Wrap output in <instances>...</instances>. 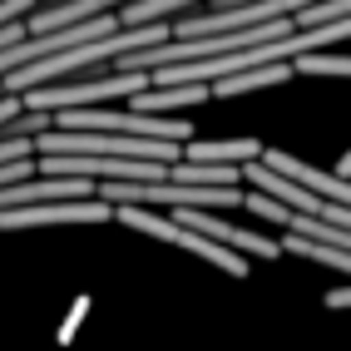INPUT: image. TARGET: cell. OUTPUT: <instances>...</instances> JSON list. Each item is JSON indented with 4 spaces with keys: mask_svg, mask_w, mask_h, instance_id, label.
I'll return each mask as SVG.
<instances>
[{
    "mask_svg": "<svg viewBox=\"0 0 351 351\" xmlns=\"http://www.w3.org/2000/svg\"><path fill=\"white\" fill-rule=\"evenodd\" d=\"M247 213H257V218H267V223H282V228H292V218H297V208H287L282 198H272V193H247Z\"/></svg>",
    "mask_w": 351,
    "mask_h": 351,
    "instance_id": "obj_13",
    "label": "cell"
},
{
    "mask_svg": "<svg viewBox=\"0 0 351 351\" xmlns=\"http://www.w3.org/2000/svg\"><path fill=\"white\" fill-rule=\"evenodd\" d=\"M173 213H178V223H183V228H193V232H208V238L228 243L232 252H257L263 263H272V257H282V243L263 238V232H243V228L223 223L218 213H203V208H173Z\"/></svg>",
    "mask_w": 351,
    "mask_h": 351,
    "instance_id": "obj_5",
    "label": "cell"
},
{
    "mask_svg": "<svg viewBox=\"0 0 351 351\" xmlns=\"http://www.w3.org/2000/svg\"><path fill=\"white\" fill-rule=\"evenodd\" d=\"M119 223H124V228H134V232H149V238H158V243L189 247V252L208 257L213 267H223L228 277H247V263H243V252H232L228 243L208 238V232H193V228H183L178 218L169 223V218H154L149 208H119Z\"/></svg>",
    "mask_w": 351,
    "mask_h": 351,
    "instance_id": "obj_2",
    "label": "cell"
},
{
    "mask_svg": "<svg viewBox=\"0 0 351 351\" xmlns=\"http://www.w3.org/2000/svg\"><path fill=\"white\" fill-rule=\"evenodd\" d=\"M292 75H297L292 60H282V64H263V69H247V75H228V80H218L213 95H218V99H232V95H247V89L282 84V80H292Z\"/></svg>",
    "mask_w": 351,
    "mask_h": 351,
    "instance_id": "obj_9",
    "label": "cell"
},
{
    "mask_svg": "<svg viewBox=\"0 0 351 351\" xmlns=\"http://www.w3.org/2000/svg\"><path fill=\"white\" fill-rule=\"evenodd\" d=\"M198 0H134V5L119 10L124 25H154V20H173L178 10H193Z\"/></svg>",
    "mask_w": 351,
    "mask_h": 351,
    "instance_id": "obj_11",
    "label": "cell"
},
{
    "mask_svg": "<svg viewBox=\"0 0 351 351\" xmlns=\"http://www.w3.org/2000/svg\"><path fill=\"white\" fill-rule=\"evenodd\" d=\"M332 20H351V0H322V5H312V10L297 15V25L312 30V25H332Z\"/></svg>",
    "mask_w": 351,
    "mask_h": 351,
    "instance_id": "obj_14",
    "label": "cell"
},
{
    "mask_svg": "<svg viewBox=\"0 0 351 351\" xmlns=\"http://www.w3.org/2000/svg\"><path fill=\"white\" fill-rule=\"evenodd\" d=\"M30 173H35L30 158H15V163H5V169H0V178H5V183H30Z\"/></svg>",
    "mask_w": 351,
    "mask_h": 351,
    "instance_id": "obj_16",
    "label": "cell"
},
{
    "mask_svg": "<svg viewBox=\"0 0 351 351\" xmlns=\"http://www.w3.org/2000/svg\"><path fill=\"white\" fill-rule=\"evenodd\" d=\"M263 163H267V169H277L282 178L302 183V189H312V193H322V198H332V203H346V208H351V178H341V173H322V169H312V163H302L297 154H282V149H267Z\"/></svg>",
    "mask_w": 351,
    "mask_h": 351,
    "instance_id": "obj_6",
    "label": "cell"
},
{
    "mask_svg": "<svg viewBox=\"0 0 351 351\" xmlns=\"http://www.w3.org/2000/svg\"><path fill=\"white\" fill-rule=\"evenodd\" d=\"M282 252H292V257H312V263L337 267V272H351V252H346V247L317 243V238H302V232H287V238H282Z\"/></svg>",
    "mask_w": 351,
    "mask_h": 351,
    "instance_id": "obj_10",
    "label": "cell"
},
{
    "mask_svg": "<svg viewBox=\"0 0 351 351\" xmlns=\"http://www.w3.org/2000/svg\"><path fill=\"white\" fill-rule=\"evenodd\" d=\"M292 69H297V75H346V80H351V55H326V50L297 55Z\"/></svg>",
    "mask_w": 351,
    "mask_h": 351,
    "instance_id": "obj_12",
    "label": "cell"
},
{
    "mask_svg": "<svg viewBox=\"0 0 351 351\" xmlns=\"http://www.w3.org/2000/svg\"><path fill=\"white\" fill-rule=\"evenodd\" d=\"M337 173H341V178H351V149L341 154V163H337Z\"/></svg>",
    "mask_w": 351,
    "mask_h": 351,
    "instance_id": "obj_20",
    "label": "cell"
},
{
    "mask_svg": "<svg viewBox=\"0 0 351 351\" xmlns=\"http://www.w3.org/2000/svg\"><path fill=\"white\" fill-rule=\"evenodd\" d=\"M267 149L257 144V138H193L189 149H183V158L189 163H238V169H247V163H257Z\"/></svg>",
    "mask_w": 351,
    "mask_h": 351,
    "instance_id": "obj_8",
    "label": "cell"
},
{
    "mask_svg": "<svg viewBox=\"0 0 351 351\" xmlns=\"http://www.w3.org/2000/svg\"><path fill=\"white\" fill-rule=\"evenodd\" d=\"M119 208L104 198H75V203H40V208H5V228H50V223H109Z\"/></svg>",
    "mask_w": 351,
    "mask_h": 351,
    "instance_id": "obj_3",
    "label": "cell"
},
{
    "mask_svg": "<svg viewBox=\"0 0 351 351\" xmlns=\"http://www.w3.org/2000/svg\"><path fill=\"white\" fill-rule=\"evenodd\" d=\"M154 84L149 69H119V75H104V80H80V84H45L30 89L25 104L45 109V114H60V109H95L104 99H134Z\"/></svg>",
    "mask_w": 351,
    "mask_h": 351,
    "instance_id": "obj_1",
    "label": "cell"
},
{
    "mask_svg": "<svg viewBox=\"0 0 351 351\" xmlns=\"http://www.w3.org/2000/svg\"><path fill=\"white\" fill-rule=\"evenodd\" d=\"M75 198H99L95 178H30V183H5L0 203L5 208H40V203H75Z\"/></svg>",
    "mask_w": 351,
    "mask_h": 351,
    "instance_id": "obj_4",
    "label": "cell"
},
{
    "mask_svg": "<svg viewBox=\"0 0 351 351\" xmlns=\"http://www.w3.org/2000/svg\"><path fill=\"white\" fill-rule=\"evenodd\" d=\"M322 302H326L332 312H346V307H351V287H332V292H326Z\"/></svg>",
    "mask_w": 351,
    "mask_h": 351,
    "instance_id": "obj_18",
    "label": "cell"
},
{
    "mask_svg": "<svg viewBox=\"0 0 351 351\" xmlns=\"http://www.w3.org/2000/svg\"><path fill=\"white\" fill-rule=\"evenodd\" d=\"M84 307H89V302H84V297H80V302H75V312H69V322H64V326H60V341H69V337H75V326H80V322H84Z\"/></svg>",
    "mask_w": 351,
    "mask_h": 351,
    "instance_id": "obj_17",
    "label": "cell"
},
{
    "mask_svg": "<svg viewBox=\"0 0 351 351\" xmlns=\"http://www.w3.org/2000/svg\"><path fill=\"white\" fill-rule=\"evenodd\" d=\"M203 99H213V84H158V89L134 95L129 109L134 114H173V109H193ZM173 119H178V114H173Z\"/></svg>",
    "mask_w": 351,
    "mask_h": 351,
    "instance_id": "obj_7",
    "label": "cell"
},
{
    "mask_svg": "<svg viewBox=\"0 0 351 351\" xmlns=\"http://www.w3.org/2000/svg\"><path fill=\"white\" fill-rule=\"evenodd\" d=\"M25 10H35V0H0V15L5 20H20Z\"/></svg>",
    "mask_w": 351,
    "mask_h": 351,
    "instance_id": "obj_19",
    "label": "cell"
},
{
    "mask_svg": "<svg viewBox=\"0 0 351 351\" xmlns=\"http://www.w3.org/2000/svg\"><path fill=\"white\" fill-rule=\"evenodd\" d=\"M35 149H40V138H5V144H0V163H15V158L35 154Z\"/></svg>",
    "mask_w": 351,
    "mask_h": 351,
    "instance_id": "obj_15",
    "label": "cell"
}]
</instances>
